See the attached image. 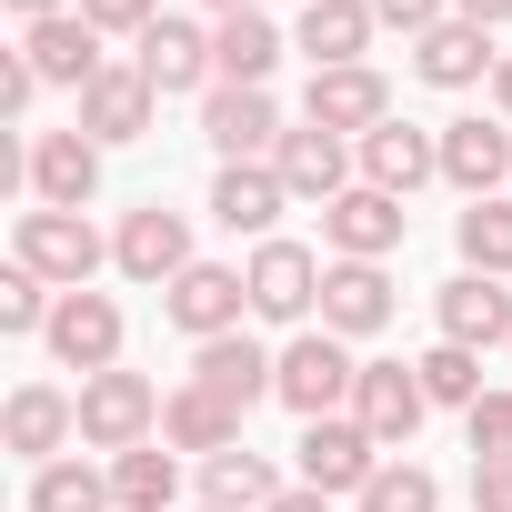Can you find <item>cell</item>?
<instances>
[{
  "label": "cell",
  "mask_w": 512,
  "mask_h": 512,
  "mask_svg": "<svg viewBox=\"0 0 512 512\" xmlns=\"http://www.w3.org/2000/svg\"><path fill=\"white\" fill-rule=\"evenodd\" d=\"M402 241H412V211H402L392 191H372V181H352V191L322 211V251H332V262H392Z\"/></svg>",
  "instance_id": "cell-8"
},
{
  "label": "cell",
  "mask_w": 512,
  "mask_h": 512,
  "mask_svg": "<svg viewBox=\"0 0 512 512\" xmlns=\"http://www.w3.org/2000/svg\"><path fill=\"white\" fill-rule=\"evenodd\" d=\"M382 322H392V272H382V262H332V272H322V332L372 342Z\"/></svg>",
  "instance_id": "cell-25"
},
{
  "label": "cell",
  "mask_w": 512,
  "mask_h": 512,
  "mask_svg": "<svg viewBox=\"0 0 512 512\" xmlns=\"http://www.w3.org/2000/svg\"><path fill=\"white\" fill-rule=\"evenodd\" d=\"M292 482L262 462V452H251V442H231V452H211L201 462V502H221V512H272Z\"/></svg>",
  "instance_id": "cell-29"
},
{
  "label": "cell",
  "mask_w": 512,
  "mask_h": 512,
  "mask_svg": "<svg viewBox=\"0 0 512 512\" xmlns=\"http://www.w3.org/2000/svg\"><path fill=\"white\" fill-rule=\"evenodd\" d=\"M191 262H201V251H191V221H181L171 201H141V211H121V231H111V272H121V282H141V292H171Z\"/></svg>",
  "instance_id": "cell-5"
},
{
  "label": "cell",
  "mask_w": 512,
  "mask_h": 512,
  "mask_svg": "<svg viewBox=\"0 0 512 512\" xmlns=\"http://www.w3.org/2000/svg\"><path fill=\"white\" fill-rule=\"evenodd\" d=\"M191 512H221V502H191Z\"/></svg>",
  "instance_id": "cell-46"
},
{
  "label": "cell",
  "mask_w": 512,
  "mask_h": 512,
  "mask_svg": "<svg viewBox=\"0 0 512 512\" xmlns=\"http://www.w3.org/2000/svg\"><path fill=\"white\" fill-rule=\"evenodd\" d=\"M352 382H362V362H352L342 332H292V342H282V382H272V402L302 412V422H332V412H352Z\"/></svg>",
  "instance_id": "cell-2"
},
{
  "label": "cell",
  "mask_w": 512,
  "mask_h": 512,
  "mask_svg": "<svg viewBox=\"0 0 512 512\" xmlns=\"http://www.w3.org/2000/svg\"><path fill=\"white\" fill-rule=\"evenodd\" d=\"M472 512H512V462H472Z\"/></svg>",
  "instance_id": "cell-40"
},
{
  "label": "cell",
  "mask_w": 512,
  "mask_h": 512,
  "mask_svg": "<svg viewBox=\"0 0 512 512\" xmlns=\"http://www.w3.org/2000/svg\"><path fill=\"white\" fill-rule=\"evenodd\" d=\"M31 512H121L111 502V462H71V452L41 462L31 472Z\"/></svg>",
  "instance_id": "cell-32"
},
{
  "label": "cell",
  "mask_w": 512,
  "mask_h": 512,
  "mask_svg": "<svg viewBox=\"0 0 512 512\" xmlns=\"http://www.w3.org/2000/svg\"><path fill=\"white\" fill-rule=\"evenodd\" d=\"M452 251H462V272H492V282H512V191H502V201H462V221H452Z\"/></svg>",
  "instance_id": "cell-31"
},
{
  "label": "cell",
  "mask_w": 512,
  "mask_h": 512,
  "mask_svg": "<svg viewBox=\"0 0 512 512\" xmlns=\"http://www.w3.org/2000/svg\"><path fill=\"white\" fill-rule=\"evenodd\" d=\"M161 402L171 392H151V372H91L81 382V442L91 452H141V442H161Z\"/></svg>",
  "instance_id": "cell-4"
},
{
  "label": "cell",
  "mask_w": 512,
  "mask_h": 512,
  "mask_svg": "<svg viewBox=\"0 0 512 512\" xmlns=\"http://www.w3.org/2000/svg\"><path fill=\"white\" fill-rule=\"evenodd\" d=\"M372 31H382L372 0H312L302 31H292V51H302L312 71H352V61H372Z\"/></svg>",
  "instance_id": "cell-24"
},
{
  "label": "cell",
  "mask_w": 512,
  "mask_h": 512,
  "mask_svg": "<svg viewBox=\"0 0 512 512\" xmlns=\"http://www.w3.org/2000/svg\"><path fill=\"white\" fill-rule=\"evenodd\" d=\"M492 121H512V51H502V71H492Z\"/></svg>",
  "instance_id": "cell-44"
},
{
  "label": "cell",
  "mask_w": 512,
  "mask_h": 512,
  "mask_svg": "<svg viewBox=\"0 0 512 512\" xmlns=\"http://www.w3.org/2000/svg\"><path fill=\"white\" fill-rule=\"evenodd\" d=\"M151 111H161V91L141 81V61H111V71L81 91V121H71V131H91L101 151H121V141H151Z\"/></svg>",
  "instance_id": "cell-19"
},
{
  "label": "cell",
  "mask_w": 512,
  "mask_h": 512,
  "mask_svg": "<svg viewBox=\"0 0 512 512\" xmlns=\"http://www.w3.org/2000/svg\"><path fill=\"white\" fill-rule=\"evenodd\" d=\"M292 452H302V482H312V492H352V502H362V482L392 462V452H382V442H372L352 412H332V422H302V442H292Z\"/></svg>",
  "instance_id": "cell-11"
},
{
  "label": "cell",
  "mask_w": 512,
  "mask_h": 512,
  "mask_svg": "<svg viewBox=\"0 0 512 512\" xmlns=\"http://www.w3.org/2000/svg\"><path fill=\"white\" fill-rule=\"evenodd\" d=\"M201 11H211V21H241V11H262V0H201Z\"/></svg>",
  "instance_id": "cell-45"
},
{
  "label": "cell",
  "mask_w": 512,
  "mask_h": 512,
  "mask_svg": "<svg viewBox=\"0 0 512 512\" xmlns=\"http://www.w3.org/2000/svg\"><path fill=\"white\" fill-rule=\"evenodd\" d=\"M302 121H312V131H342V141H362V131H382V121H392V81H382L372 61H352V71H312V91H302Z\"/></svg>",
  "instance_id": "cell-13"
},
{
  "label": "cell",
  "mask_w": 512,
  "mask_h": 512,
  "mask_svg": "<svg viewBox=\"0 0 512 512\" xmlns=\"http://www.w3.org/2000/svg\"><path fill=\"white\" fill-rule=\"evenodd\" d=\"M111 502H121V512H171V502H181V462H171V442L111 452Z\"/></svg>",
  "instance_id": "cell-30"
},
{
  "label": "cell",
  "mask_w": 512,
  "mask_h": 512,
  "mask_svg": "<svg viewBox=\"0 0 512 512\" xmlns=\"http://www.w3.org/2000/svg\"><path fill=\"white\" fill-rule=\"evenodd\" d=\"M422 412H432V392H422L412 362H362V382H352V422H362L382 452H412Z\"/></svg>",
  "instance_id": "cell-10"
},
{
  "label": "cell",
  "mask_w": 512,
  "mask_h": 512,
  "mask_svg": "<svg viewBox=\"0 0 512 512\" xmlns=\"http://www.w3.org/2000/svg\"><path fill=\"white\" fill-rule=\"evenodd\" d=\"M51 312H61V292L41 282V272H0V332H11V342H31V332H51Z\"/></svg>",
  "instance_id": "cell-35"
},
{
  "label": "cell",
  "mask_w": 512,
  "mask_h": 512,
  "mask_svg": "<svg viewBox=\"0 0 512 512\" xmlns=\"http://www.w3.org/2000/svg\"><path fill=\"white\" fill-rule=\"evenodd\" d=\"M161 312H171V332H191V342H221V332H241V312H251V282H241L231 262H191V272L161 292Z\"/></svg>",
  "instance_id": "cell-15"
},
{
  "label": "cell",
  "mask_w": 512,
  "mask_h": 512,
  "mask_svg": "<svg viewBox=\"0 0 512 512\" xmlns=\"http://www.w3.org/2000/svg\"><path fill=\"white\" fill-rule=\"evenodd\" d=\"M191 382H201V392H221L231 412H251V402H272L282 352H262L251 332H221V342H191Z\"/></svg>",
  "instance_id": "cell-20"
},
{
  "label": "cell",
  "mask_w": 512,
  "mask_h": 512,
  "mask_svg": "<svg viewBox=\"0 0 512 512\" xmlns=\"http://www.w3.org/2000/svg\"><path fill=\"white\" fill-rule=\"evenodd\" d=\"M442 181L462 201H502V181H512V121H482V111L442 121Z\"/></svg>",
  "instance_id": "cell-17"
},
{
  "label": "cell",
  "mask_w": 512,
  "mask_h": 512,
  "mask_svg": "<svg viewBox=\"0 0 512 512\" xmlns=\"http://www.w3.org/2000/svg\"><path fill=\"white\" fill-rule=\"evenodd\" d=\"M41 342H51V362H61V372H81V382H91V372H111V362H121V302H111V292H61V312H51V332H41Z\"/></svg>",
  "instance_id": "cell-16"
},
{
  "label": "cell",
  "mask_w": 512,
  "mask_h": 512,
  "mask_svg": "<svg viewBox=\"0 0 512 512\" xmlns=\"http://www.w3.org/2000/svg\"><path fill=\"white\" fill-rule=\"evenodd\" d=\"M241 422H251V412H231V402H221V392H201V382H181V392L161 402V442H171V452H201V462H211V452H231V442H241Z\"/></svg>",
  "instance_id": "cell-27"
},
{
  "label": "cell",
  "mask_w": 512,
  "mask_h": 512,
  "mask_svg": "<svg viewBox=\"0 0 512 512\" xmlns=\"http://www.w3.org/2000/svg\"><path fill=\"white\" fill-rule=\"evenodd\" d=\"M31 101H41V71H31V51H0V111L21 121Z\"/></svg>",
  "instance_id": "cell-39"
},
{
  "label": "cell",
  "mask_w": 512,
  "mask_h": 512,
  "mask_svg": "<svg viewBox=\"0 0 512 512\" xmlns=\"http://www.w3.org/2000/svg\"><path fill=\"white\" fill-rule=\"evenodd\" d=\"M201 141H211L221 171H231V161H282L292 131H282V101H272V91H231V81H221V91H201Z\"/></svg>",
  "instance_id": "cell-7"
},
{
  "label": "cell",
  "mask_w": 512,
  "mask_h": 512,
  "mask_svg": "<svg viewBox=\"0 0 512 512\" xmlns=\"http://www.w3.org/2000/svg\"><path fill=\"white\" fill-rule=\"evenodd\" d=\"M432 322H442V342H462V352H512V292H502L492 272H452V282L432 292Z\"/></svg>",
  "instance_id": "cell-18"
},
{
  "label": "cell",
  "mask_w": 512,
  "mask_h": 512,
  "mask_svg": "<svg viewBox=\"0 0 512 512\" xmlns=\"http://www.w3.org/2000/svg\"><path fill=\"white\" fill-rule=\"evenodd\" d=\"M322 251L312 241H251V262H241V282H251V322H302L312 332V312H322Z\"/></svg>",
  "instance_id": "cell-3"
},
{
  "label": "cell",
  "mask_w": 512,
  "mask_h": 512,
  "mask_svg": "<svg viewBox=\"0 0 512 512\" xmlns=\"http://www.w3.org/2000/svg\"><path fill=\"white\" fill-rule=\"evenodd\" d=\"M21 51H31L41 91H91V81L111 71V51H101V31H91L81 11H61V21H31V31H21Z\"/></svg>",
  "instance_id": "cell-21"
},
{
  "label": "cell",
  "mask_w": 512,
  "mask_h": 512,
  "mask_svg": "<svg viewBox=\"0 0 512 512\" xmlns=\"http://www.w3.org/2000/svg\"><path fill=\"white\" fill-rule=\"evenodd\" d=\"M352 151H362V181L392 191V201H412L422 181H442V131H422V121H402V111H392L382 131H362Z\"/></svg>",
  "instance_id": "cell-14"
},
{
  "label": "cell",
  "mask_w": 512,
  "mask_h": 512,
  "mask_svg": "<svg viewBox=\"0 0 512 512\" xmlns=\"http://www.w3.org/2000/svg\"><path fill=\"white\" fill-rule=\"evenodd\" d=\"M352 512H442V482H432L422 462H402V452H392V462L362 482V502H352Z\"/></svg>",
  "instance_id": "cell-34"
},
{
  "label": "cell",
  "mask_w": 512,
  "mask_h": 512,
  "mask_svg": "<svg viewBox=\"0 0 512 512\" xmlns=\"http://www.w3.org/2000/svg\"><path fill=\"white\" fill-rule=\"evenodd\" d=\"M412 372H422V392H432V412H472V402L492 392V382H482V352H462V342H432V352H422Z\"/></svg>",
  "instance_id": "cell-33"
},
{
  "label": "cell",
  "mask_w": 512,
  "mask_h": 512,
  "mask_svg": "<svg viewBox=\"0 0 512 512\" xmlns=\"http://www.w3.org/2000/svg\"><path fill=\"white\" fill-rule=\"evenodd\" d=\"M272 171H282V191H292V201H312V211H332V201L352 191V171H362V151H352L342 131H312V121H302V131L282 141V161H272Z\"/></svg>",
  "instance_id": "cell-22"
},
{
  "label": "cell",
  "mask_w": 512,
  "mask_h": 512,
  "mask_svg": "<svg viewBox=\"0 0 512 512\" xmlns=\"http://www.w3.org/2000/svg\"><path fill=\"white\" fill-rule=\"evenodd\" d=\"M452 11H462V21H482V31H502V21H512V0H452Z\"/></svg>",
  "instance_id": "cell-41"
},
{
  "label": "cell",
  "mask_w": 512,
  "mask_h": 512,
  "mask_svg": "<svg viewBox=\"0 0 512 512\" xmlns=\"http://www.w3.org/2000/svg\"><path fill=\"white\" fill-rule=\"evenodd\" d=\"M412 71H422L432 91H482V81L502 71V51H492V31H482V21H462V11H452L442 31H422V41H412Z\"/></svg>",
  "instance_id": "cell-23"
},
{
  "label": "cell",
  "mask_w": 512,
  "mask_h": 512,
  "mask_svg": "<svg viewBox=\"0 0 512 512\" xmlns=\"http://www.w3.org/2000/svg\"><path fill=\"white\" fill-rule=\"evenodd\" d=\"M21 181H31L41 211H91V191H101V141H91V131H31V141H21Z\"/></svg>",
  "instance_id": "cell-6"
},
{
  "label": "cell",
  "mask_w": 512,
  "mask_h": 512,
  "mask_svg": "<svg viewBox=\"0 0 512 512\" xmlns=\"http://www.w3.org/2000/svg\"><path fill=\"white\" fill-rule=\"evenodd\" d=\"M0 442H11L31 472H41V462H61V452L81 442V392H61V382H21V392H11V412H0Z\"/></svg>",
  "instance_id": "cell-12"
},
{
  "label": "cell",
  "mask_w": 512,
  "mask_h": 512,
  "mask_svg": "<svg viewBox=\"0 0 512 512\" xmlns=\"http://www.w3.org/2000/svg\"><path fill=\"white\" fill-rule=\"evenodd\" d=\"M131 51H141V81H151L161 101H181V91H221V51H211L201 21H171V11H161Z\"/></svg>",
  "instance_id": "cell-9"
},
{
  "label": "cell",
  "mask_w": 512,
  "mask_h": 512,
  "mask_svg": "<svg viewBox=\"0 0 512 512\" xmlns=\"http://www.w3.org/2000/svg\"><path fill=\"white\" fill-rule=\"evenodd\" d=\"M462 432H472V462H512V392H482L462 412Z\"/></svg>",
  "instance_id": "cell-36"
},
{
  "label": "cell",
  "mask_w": 512,
  "mask_h": 512,
  "mask_svg": "<svg viewBox=\"0 0 512 512\" xmlns=\"http://www.w3.org/2000/svg\"><path fill=\"white\" fill-rule=\"evenodd\" d=\"M81 21H91L101 41H111V31H131V41H141V31L161 21V0H81Z\"/></svg>",
  "instance_id": "cell-37"
},
{
  "label": "cell",
  "mask_w": 512,
  "mask_h": 512,
  "mask_svg": "<svg viewBox=\"0 0 512 512\" xmlns=\"http://www.w3.org/2000/svg\"><path fill=\"white\" fill-rule=\"evenodd\" d=\"M11 11H21V31H31V21H61V11H81V0H11Z\"/></svg>",
  "instance_id": "cell-43"
},
{
  "label": "cell",
  "mask_w": 512,
  "mask_h": 512,
  "mask_svg": "<svg viewBox=\"0 0 512 512\" xmlns=\"http://www.w3.org/2000/svg\"><path fill=\"white\" fill-rule=\"evenodd\" d=\"M11 262L41 272L51 292H91V272L111 262V241H101L81 211H41V201H31V211L11 221Z\"/></svg>",
  "instance_id": "cell-1"
},
{
  "label": "cell",
  "mask_w": 512,
  "mask_h": 512,
  "mask_svg": "<svg viewBox=\"0 0 512 512\" xmlns=\"http://www.w3.org/2000/svg\"><path fill=\"white\" fill-rule=\"evenodd\" d=\"M272 512H332V492H312V482H292V492H282Z\"/></svg>",
  "instance_id": "cell-42"
},
{
  "label": "cell",
  "mask_w": 512,
  "mask_h": 512,
  "mask_svg": "<svg viewBox=\"0 0 512 512\" xmlns=\"http://www.w3.org/2000/svg\"><path fill=\"white\" fill-rule=\"evenodd\" d=\"M282 211H292V191H282V171H272V161H231V171L211 181V221H221L231 241H241V231H251V241H272V221H282Z\"/></svg>",
  "instance_id": "cell-26"
},
{
  "label": "cell",
  "mask_w": 512,
  "mask_h": 512,
  "mask_svg": "<svg viewBox=\"0 0 512 512\" xmlns=\"http://www.w3.org/2000/svg\"><path fill=\"white\" fill-rule=\"evenodd\" d=\"M211 51H221V81L231 91H272V71H282V31L262 21V11H241V21H211Z\"/></svg>",
  "instance_id": "cell-28"
},
{
  "label": "cell",
  "mask_w": 512,
  "mask_h": 512,
  "mask_svg": "<svg viewBox=\"0 0 512 512\" xmlns=\"http://www.w3.org/2000/svg\"><path fill=\"white\" fill-rule=\"evenodd\" d=\"M372 11H382V31H412V41H422V31L452 21V0H372Z\"/></svg>",
  "instance_id": "cell-38"
}]
</instances>
